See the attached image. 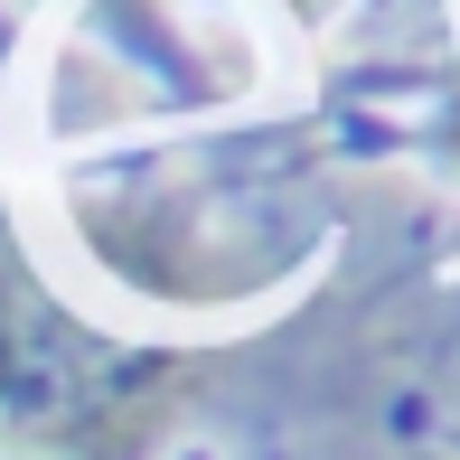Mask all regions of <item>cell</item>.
<instances>
[{
  "label": "cell",
  "mask_w": 460,
  "mask_h": 460,
  "mask_svg": "<svg viewBox=\"0 0 460 460\" xmlns=\"http://www.w3.org/2000/svg\"><path fill=\"white\" fill-rule=\"evenodd\" d=\"M188 367L132 358L94 339L48 282L29 273L10 217H0V432L57 460H141L179 423Z\"/></svg>",
  "instance_id": "1"
},
{
  "label": "cell",
  "mask_w": 460,
  "mask_h": 460,
  "mask_svg": "<svg viewBox=\"0 0 460 460\" xmlns=\"http://www.w3.org/2000/svg\"><path fill=\"white\" fill-rule=\"evenodd\" d=\"M291 10H301V19H320V10H329V0H291Z\"/></svg>",
  "instance_id": "2"
}]
</instances>
